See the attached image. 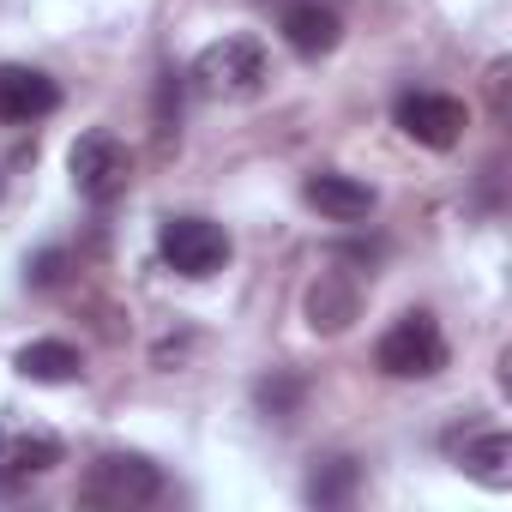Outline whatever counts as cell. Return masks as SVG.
I'll list each match as a JSON object with an SVG mask.
<instances>
[{
	"instance_id": "cell-1",
	"label": "cell",
	"mask_w": 512,
	"mask_h": 512,
	"mask_svg": "<svg viewBox=\"0 0 512 512\" xmlns=\"http://www.w3.org/2000/svg\"><path fill=\"white\" fill-rule=\"evenodd\" d=\"M187 79H193V91H199V97L247 103V97H260V91H266L272 61H266V49L253 43V37H217V43H205V49L193 55Z\"/></svg>"
},
{
	"instance_id": "cell-11",
	"label": "cell",
	"mask_w": 512,
	"mask_h": 512,
	"mask_svg": "<svg viewBox=\"0 0 512 512\" xmlns=\"http://www.w3.org/2000/svg\"><path fill=\"white\" fill-rule=\"evenodd\" d=\"M302 199H308L320 217H332V223H362V217H374V187L356 181V175H338V169L308 175V181H302Z\"/></svg>"
},
{
	"instance_id": "cell-15",
	"label": "cell",
	"mask_w": 512,
	"mask_h": 512,
	"mask_svg": "<svg viewBox=\"0 0 512 512\" xmlns=\"http://www.w3.org/2000/svg\"><path fill=\"white\" fill-rule=\"evenodd\" d=\"M260 410L272 416V422H296V410H302V380L296 374H272V380H260Z\"/></svg>"
},
{
	"instance_id": "cell-10",
	"label": "cell",
	"mask_w": 512,
	"mask_h": 512,
	"mask_svg": "<svg viewBox=\"0 0 512 512\" xmlns=\"http://www.w3.org/2000/svg\"><path fill=\"white\" fill-rule=\"evenodd\" d=\"M278 31H284V43L302 61H320V55H332L344 43V19L332 7H320V0H290L284 19H278Z\"/></svg>"
},
{
	"instance_id": "cell-6",
	"label": "cell",
	"mask_w": 512,
	"mask_h": 512,
	"mask_svg": "<svg viewBox=\"0 0 512 512\" xmlns=\"http://www.w3.org/2000/svg\"><path fill=\"white\" fill-rule=\"evenodd\" d=\"M61 458H67V446H61L55 428H37V422H0V488H25V482L49 476Z\"/></svg>"
},
{
	"instance_id": "cell-8",
	"label": "cell",
	"mask_w": 512,
	"mask_h": 512,
	"mask_svg": "<svg viewBox=\"0 0 512 512\" xmlns=\"http://www.w3.org/2000/svg\"><path fill=\"white\" fill-rule=\"evenodd\" d=\"M61 109V85L37 67H0V121L7 127H31L43 115Z\"/></svg>"
},
{
	"instance_id": "cell-5",
	"label": "cell",
	"mask_w": 512,
	"mask_h": 512,
	"mask_svg": "<svg viewBox=\"0 0 512 512\" xmlns=\"http://www.w3.org/2000/svg\"><path fill=\"white\" fill-rule=\"evenodd\" d=\"M157 253H163L169 272L205 284V278H217L229 266V229L211 223V217H169L157 229Z\"/></svg>"
},
{
	"instance_id": "cell-14",
	"label": "cell",
	"mask_w": 512,
	"mask_h": 512,
	"mask_svg": "<svg viewBox=\"0 0 512 512\" xmlns=\"http://www.w3.org/2000/svg\"><path fill=\"white\" fill-rule=\"evenodd\" d=\"M356 488H362V464H356V458H326V464L308 476V500H314V506H344Z\"/></svg>"
},
{
	"instance_id": "cell-12",
	"label": "cell",
	"mask_w": 512,
	"mask_h": 512,
	"mask_svg": "<svg viewBox=\"0 0 512 512\" xmlns=\"http://www.w3.org/2000/svg\"><path fill=\"white\" fill-rule=\"evenodd\" d=\"M446 446H452V458H458V470H464V476H476L482 488H512V440H506L500 428H476V434H452Z\"/></svg>"
},
{
	"instance_id": "cell-2",
	"label": "cell",
	"mask_w": 512,
	"mask_h": 512,
	"mask_svg": "<svg viewBox=\"0 0 512 512\" xmlns=\"http://www.w3.org/2000/svg\"><path fill=\"white\" fill-rule=\"evenodd\" d=\"M151 500H163V470L145 452H103L79 482V506L97 512H139Z\"/></svg>"
},
{
	"instance_id": "cell-7",
	"label": "cell",
	"mask_w": 512,
	"mask_h": 512,
	"mask_svg": "<svg viewBox=\"0 0 512 512\" xmlns=\"http://www.w3.org/2000/svg\"><path fill=\"white\" fill-rule=\"evenodd\" d=\"M392 121H398L404 139H416L428 151H452L464 139V103L446 97V91H404L398 109H392Z\"/></svg>"
},
{
	"instance_id": "cell-3",
	"label": "cell",
	"mask_w": 512,
	"mask_h": 512,
	"mask_svg": "<svg viewBox=\"0 0 512 512\" xmlns=\"http://www.w3.org/2000/svg\"><path fill=\"white\" fill-rule=\"evenodd\" d=\"M374 368L392 374V380H434L446 368V332H440V320L422 314V308L398 314L380 332V344H374Z\"/></svg>"
},
{
	"instance_id": "cell-9",
	"label": "cell",
	"mask_w": 512,
	"mask_h": 512,
	"mask_svg": "<svg viewBox=\"0 0 512 512\" xmlns=\"http://www.w3.org/2000/svg\"><path fill=\"white\" fill-rule=\"evenodd\" d=\"M308 326L314 332H326V338H338V332H350L356 326V314H362V284L350 278V272H320L314 284H308Z\"/></svg>"
},
{
	"instance_id": "cell-13",
	"label": "cell",
	"mask_w": 512,
	"mask_h": 512,
	"mask_svg": "<svg viewBox=\"0 0 512 512\" xmlns=\"http://www.w3.org/2000/svg\"><path fill=\"white\" fill-rule=\"evenodd\" d=\"M13 368H19L25 380H37V386H67V380L85 374V356H79L67 338H37V344H25V350L13 356Z\"/></svg>"
},
{
	"instance_id": "cell-4",
	"label": "cell",
	"mask_w": 512,
	"mask_h": 512,
	"mask_svg": "<svg viewBox=\"0 0 512 512\" xmlns=\"http://www.w3.org/2000/svg\"><path fill=\"white\" fill-rule=\"evenodd\" d=\"M67 169H73L79 199L109 205V199H121V193H127V181H133V151H127L109 127H91V133H79V139H73Z\"/></svg>"
},
{
	"instance_id": "cell-16",
	"label": "cell",
	"mask_w": 512,
	"mask_h": 512,
	"mask_svg": "<svg viewBox=\"0 0 512 512\" xmlns=\"http://www.w3.org/2000/svg\"><path fill=\"white\" fill-rule=\"evenodd\" d=\"M25 278H31V284H37V290H49V284H55V278H61V253H37V260H31V266H25Z\"/></svg>"
}]
</instances>
